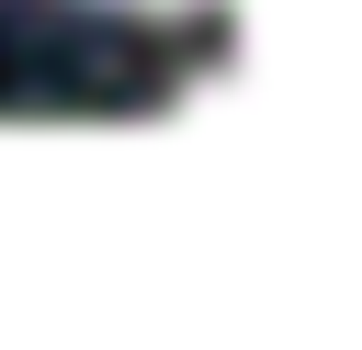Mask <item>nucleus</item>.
<instances>
[{"instance_id":"nucleus-1","label":"nucleus","mask_w":362,"mask_h":350,"mask_svg":"<svg viewBox=\"0 0 362 350\" xmlns=\"http://www.w3.org/2000/svg\"><path fill=\"white\" fill-rule=\"evenodd\" d=\"M192 102L249 113V124L362 135V0H294V11L226 23V56L204 68Z\"/></svg>"},{"instance_id":"nucleus-2","label":"nucleus","mask_w":362,"mask_h":350,"mask_svg":"<svg viewBox=\"0 0 362 350\" xmlns=\"http://www.w3.org/2000/svg\"><path fill=\"white\" fill-rule=\"evenodd\" d=\"M113 11H215V23H260V11H294V0H113Z\"/></svg>"}]
</instances>
